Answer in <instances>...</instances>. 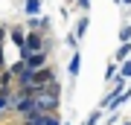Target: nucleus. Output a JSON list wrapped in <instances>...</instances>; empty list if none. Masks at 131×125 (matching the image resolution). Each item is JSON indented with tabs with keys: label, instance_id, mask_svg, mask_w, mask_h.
I'll use <instances>...</instances> for the list:
<instances>
[{
	"label": "nucleus",
	"instance_id": "obj_1",
	"mask_svg": "<svg viewBox=\"0 0 131 125\" xmlns=\"http://www.w3.org/2000/svg\"><path fill=\"white\" fill-rule=\"evenodd\" d=\"M56 108H58V96H56V90H38L35 93V111H44V113H56Z\"/></svg>",
	"mask_w": 131,
	"mask_h": 125
},
{
	"label": "nucleus",
	"instance_id": "obj_2",
	"mask_svg": "<svg viewBox=\"0 0 131 125\" xmlns=\"http://www.w3.org/2000/svg\"><path fill=\"white\" fill-rule=\"evenodd\" d=\"M26 64L32 67V70H41L44 67V52H32V55L26 58Z\"/></svg>",
	"mask_w": 131,
	"mask_h": 125
},
{
	"label": "nucleus",
	"instance_id": "obj_3",
	"mask_svg": "<svg viewBox=\"0 0 131 125\" xmlns=\"http://www.w3.org/2000/svg\"><path fill=\"white\" fill-rule=\"evenodd\" d=\"M26 50L29 52H41V38L38 35H26Z\"/></svg>",
	"mask_w": 131,
	"mask_h": 125
},
{
	"label": "nucleus",
	"instance_id": "obj_4",
	"mask_svg": "<svg viewBox=\"0 0 131 125\" xmlns=\"http://www.w3.org/2000/svg\"><path fill=\"white\" fill-rule=\"evenodd\" d=\"M12 41H15V47H18V50H20V47H26V35L24 32H20V29H12Z\"/></svg>",
	"mask_w": 131,
	"mask_h": 125
},
{
	"label": "nucleus",
	"instance_id": "obj_5",
	"mask_svg": "<svg viewBox=\"0 0 131 125\" xmlns=\"http://www.w3.org/2000/svg\"><path fill=\"white\" fill-rule=\"evenodd\" d=\"M128 52H131V44H128V41H122V47L117 50V58H119V61H125V58H128Z\"/></svg>",
	"mask_w": 131,
	"mask_h": 125
},
{
	"label": "nucleus",
	"instance_id": "obj_6",
	"mask_svg": "<svg viewBox=\"0 0 131 125\" xmlns=\"http://www.w3.org/2000/svg\"><path fill=\"white\" fill-rule=\"evenodd\" d=\"M26 12L29 15H38V12H41V0H26Z\"/></svg>",
	"mask_w": 131,
	"mask_h": 125
},
{
	"label": "nucleus",
	"instance_id": "obj_7",
	"mask_svg": "<svg viewBox=\"0 0 131 125\" xmlns=\"http://www.w3.org/2000/svg\"><path fill=\"white\" fill-rule=\"evenodd\" d=\"M79 64H82V58H79V52H76V55H73V61H70V76H73V79L79 76Z\"/></svg>",
	"mask_w": 131,
	"mask_h": 125
},
{
	"label": "nucleus",
	"instance_id": "obj_8",
	"mask_svg": "<svg viewBox=\"0 0 131 125\" xmlns=\"http://www.w3.org/2000/svg\"><path fill=\"white\" fill-rule=\"evenodd\" d=\"M84 29H88V18H82V20H79V29H76V38H82V35H84Z\"/></svg>",
	"mask_w": 131,
	"mask_h": 125
},
{
	"label": "nucleus",
	"instance_id": "obj_9",
	"mask_svg": "<svg viewBox=\"0 0 131 125\" xmlns=\"http://www.w3.org/2000/svg\"><path fill=\"white\" fill-rule=\"evenodd\" d=\"M122 41H131V26H122V32H119Z\"/></svg>",
	"mask_w": 131,
	"mask_h": 125
},
{
	"label": "nucleus",
	"instance_id": "obj_10",
	"mask_svg": "<svg viewBox=\"0 0 131 125\" xmlns=\"http://www.w3.org/2000/svg\"><path fill=\"white\" fill-rule=\"evenodd\" d=\"M114 73H117V64L111 61V64H108V73H105V79H114Z\"/></svg>",
	"mask_w": 131,
	"mask_h": 125
},
{
	"label": "nucleus",
	"instance_id": "obj_11",
	"mask_svg": "<svg viewBox=\"0 0 131 125\" xmlns=\"http://www.w3.org/2000/svg\"><path fill=\"white\" fill-rule=\"evenodd\" d=\"M119 73H122V76H131V61H125V64L119 67Z\"/></svg>",
	"mask_w": 131,
	"mask_h": 125
},
{
	"label": "nucleus",
	"instance_id": "obj_12",
	"mask_svg": "<svg viewBox=\"0 0 131 125\" xmlns=\"http://www.w3.org/2000/svg\"><path fill=\"white\" fill-rule=\"evenodd\" d=\"M96 122H99V111H96V113H90V119H88V125H96Z\"/></svg>",
	"mask_w": 131,
	"mask_h": 125
},
{
	"label": "nucleus",
	"instance_id": "obj_13",
	"mask_svg": "<svg viewBox=\"0 0 131 125\" xmlns=\"http://www.w3.org/2000/svg\"><path fill=\"white\" fill-rule=\"evenodd\" d=\"M76 3H79V9H88V6H90V0H76Z\"/></svg>",
	"mask_w": 131,
	"mask_h": 125
},
{
	"label": "nucleus",
	"instance_id": "obj_14",
	"mask_svg": "<svg viewBox=\"0 0 131 125\" xmlns=\"http://www.w3.org/2000/svg\"><path fill=\"white\" fill-rule=\"evenodd\" d=\"M3 108H6V96H0V111H3Z\"/></svg>",
	"mask_w": 131,
	"mask_h": 125
},
{
	"label": "nucleus",
	"instance_id": "obj_15",
	"mask_svg": "<svg viewBox=\"0 0 131 125\" xmlns=\"http://www.w3.org/2000/svg\"><path fill=\"white\" fill-rule=\"evenodd\" d=\"M3 35H6V29H0V41H3Z\"/></svg>",
	"mask_w": 131,
	"mask_h": 125
},
{
	"label": "nucleus",
	"instance_id": "obj_16",
	"mask_svg": "<svg viewBox=\"0 0 131 125\" xmlns=\"http://www.w3.org/2000/svg\"><path fill=\"white\" fill-rule=\"evenodd\" d=\"M122 3H131V0H122Z\"/></svg>",
	"mask_w": 131,
	"mask_h": 125
},
{
	"label": "nucleus",
	"instance_id": "obj_17",
	"mask_svg": "<svg viewBox=\"0 0 131 125\" xmlns=\"http://www.w3.org/2000/svg\"><path fill=\"white\" fill-rule=\"evenodd\" d=\"M67 3H76V0H67Z\"/></svg>",
	"mask_w": 131,
	"mask_h": 125
},
{
	"label": "nucleus",
	"instance_id": "obj_18",
	"mask_svg": "<svg viewBox=\"0 0 131 125\" xmlns=\"http://www.w3.org/2000/svg\"><path fill=\"white\" fill-rule=\"evenodd\" d=\"M24 125H26V122H24Z\"/></svg>",
	"mask_w": 131,
	"mask_h": 125
}]
</instances>
